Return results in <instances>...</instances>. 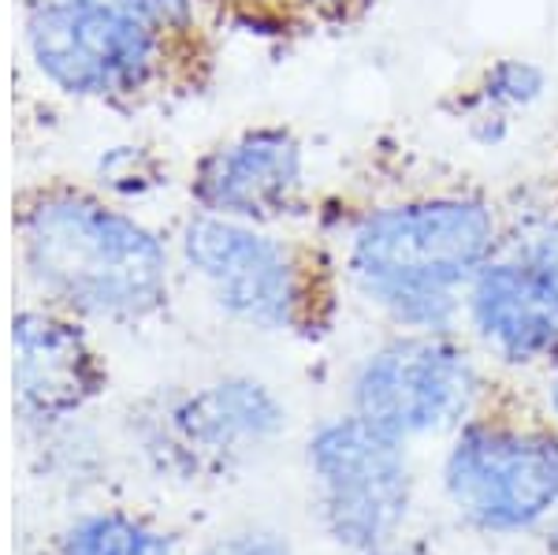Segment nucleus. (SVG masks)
<instances>
[{
  "mask_svg": "<svg viewBox=\"0 0 558 555\" xmlns=\"http://www.w3.org/2000/svg\"><path fill=\"white\" fill-rule=\"evenodd\" d=\"M294 12H302L305 20L317 23H350L365 12L373 0H287Z\"/></svg>",
  "mask_w": 558,
  "mask_h": 555,
  "instance_id": "obj_18",
  "label": "nucleus"
},
{
  "mask_svg": "<svg viewBox=\"0 0 558 555\" xmlns=\"http://www.w3.org/2000/svg\"><path fill=\"white\" fill-rule=\"evenodd\" d=\"M60 555H175V544L138 518L89 515L64 533Z\"/></svg>",
  "mask_w": 558,
  "mask_h": 555,
  "instance_id": "obj_13",
  "label": "nucleus"
},
{
  "mask_svg": "<svg viewBox=\"0 0 558 555\" xmlns=\"http://www.w3.org/2000/svg\"><path fill=\"white\" fill-rule=\"evenodd\" d=\"M551 536H555V548H558V522H555V530H551Z\"/></svg>",
  "mask_w": 558,
  "mask_h": 555,
  "instance_id": "obj_20",
  "label": "nucleus"
},
{
  "mask_svg": "<svg viewBox=\"0 0 558 555\" xmlns=\"http://www.w3.org/2000/svg\"><path fill=\"white\" fill-rule=\"evenodd\" d=\"M310 467L324 492V518L336 541L373 552L402 526L410 507V467L402 441L350 414L320 425Z\"/></svg>",
  "mask_w": 558,
  "mask_h": 555,
  "instance_id": "obj_6",
  "label": "nucleus"
},
{
  "mask_svg": "<svg viewBox=\"0 0 558 555\" xmlns=\"http://www.w3.org/2000/svg\"><path fill=\"white\" fill-rule=\"evenodd\" d=\"M97 179L116 198H142V194L160 183V172L157 160L142 146H112L97 160Z\"/></svg>",
  "mask_w": 558,
  "mask_h": 555,
  "instance_id": "obj_15",
  "label": "nucleus"
},
{
  "mask_svg": "<svg viewBox=\"0 0 558 555\" xmlns=\"http://www.w3.org/2000/svg\"><path fill=\"white\" fill-rule=\"evenodd\" d=\"M15 407L23 422L52 425L75 414L101 384V365L75 321L45 310L15 317Z\"/></svg>",
  "mask_w": 558,
  "mask_h": 555,
  "instance_id": "obj_10",
  "label": "nucleus"
},
{
  "mask_svg": "<svg viewBox=\"0 0 558 555\" xmlns=\"http://www.w3.org/2000/svg\"><path fill=\"white\" fill-rule=\"evenodd\" d=\"M547 399H551V414L558 418V373L551 377V391H547Z\"/></svg>",
  "mask_w": 558,
  "mask_h": 555,
  "instance_id": "obj_19",
  "label": "nucleus"
},
{
  "mask_svg": "<svg viewBox=\"0 0 558 555\" xmlns=\"http://www.w3.org/2000/svg\"><path fill=\"white\" fill-rule=\"evenodd\" d=\"M502 250L518 254L521 262H529L551 283H558V202L529 205L518 217H507Z\"/></svg>",
  "mask_w": 558,
  "mask_h": 555,
  "instance_id": "obj_14",
  "label": "nucleus"
},
{
  "mask_svg": "<svg viewBox=\"0 0 558 555\" xmlns=\"http://www.w3.org/2000/svg\"><path fill=\"white\" fill-rule=\"evenodd\" d=\"M283 407L260 381L228 377L186 396L172 410V429L183 447L202 455H235L265 444L283 429Z\"/></svg>",
  "mask_w": 558,
  "mask_h": 555,
  "instance_id": "obj_11",
  "label": "nucleus"
},
{
  "mask_svg": "<svg viewBox=\"0 0 558 555\" xmlns=\"http://www.w3.org/2000/svg\"><path fill=\"white\" fill-rule=\"evenodd\" d=\"M507 213L481 191L368 202L343 228V273L402 333H454L473 276L499 254Z\"/></svg>",
  "mask_w": 558,
  "mask_h": 555,
  "instance_id": "obj_1",
  "label": "nucleus"
},
{
  "mask_svg": "<svg viewBox=\"0 0 558 555\" xmlns=\"http://www.w3.org/2000/svg\"><path fill=\"white\" fill-rule=\"evenodd\" d=\"M462 321L484 351L507 365L558 358V283L502 246L473 276Z\"/></svg>",
  "mask_w": 558,
  "mask_h": 555,
  "instance_id": "obj_9",
  "label": "nucleus"
},
{
  "mask_svg": "<svg viewBox=\"0 0 558 555\" xmlns=\"http://www.w3.org/2000/svg\"><path fill=\"white\" fill-rule=\"evenodd\" d=\"M175 254L216 310L254 333H287L310 306L302 250L268 224L194 209L179 228Z\"/></svg>",
  "mask_w": 558,
  "mask_h": 555,
  "instance_id": "obj_4",
  "label": "nucleus"
},
{
  "mask_svg": "<svg viewBox=\"0 0 558 555\" xmlns=\"http://www.w3.org/2000/svg\"><path fill=\"white\" fill-rule=\"evenodd\" d=\"M310 154L283 123H257L205 149L191 176V202L213 217L279 224L305 205Z\"/></svg>",
  "mask_w": 558,
  "mask_h": 555,
  "instance_id": "obj_8",
  "label": "nucleus"
},
{
  "mask_svg": "<svg viewBox=\"0 0 558 555\" xmlns=\"http://www.w3.org/2000/svg\"><path fill=\"white\" fill-rule=\"evenodd\" d=\"M78 4H105V8H120V12H134L142 20L179 34V38L194 26V0H78Z\"/></svg>",
  "mask_w": 558,
  "mask_h": 555,
  "instance_id": "obj_16",
  "label": "nucleus"
},
{
  "mask_svg": "<svg viewBox=\"0 0 558 555\" xmlns=\"http://www.w3.org/2000/svg\"><path fill=\"white\" fill-rule=\"evenodd\" d=\"M23 41L38 75L60 94L131 101L165 83L179 34L120 8L26 0Z\"/></svg>",
  "mask_w": 558,
  "mask_h": 555,
  "instance_id": "obj_3",
  "label": "nucleus"
},
{
  "mask_svg": "<svg viewBox=\"0 0 558 555\" xmlns=\"http://www.w3.org/2000/svg\"><path fill=\"white\" fill-rule=\"evenodd\" d=\"M202 555H291V548H287L276 533L246 530V533H231V536H223V541L209 544Z\"/></svg>",
  "mask_w": 558,
  "mask_h": 555,
  "instance_id": "obj_17",
  "label": "nucleus"
},
{
  "mask_svg": "<svg viewBox=\"0 0 558 555\" xmlns=\"http://www.w3.org/2000/svg\"><path fill=\"white\" fill-rule=\"evenodd\" d=\"M481 396V370L451 333H402L354 373V414L395 441L462 425Z\"/></svg>",
  "mask_w": 558,
  "mask_h": 555,
  "instance_id": "obj_5",
  "label": "nucleus"
},
{
  "mask_svg": "<svg viewBox=\"0 0 558 555\" xmlns=\"http://www.w3.org/2000/svg\"><path fill=\"white\" fill-rule=\"evenodd\" d=\"M447 496L484 530H521L558 507V441L470 422L447 455Z\"/></svg>",
  "mask_w": 558,
  "mask_h": 555,
  "instance_id": "obj_7",
  "label": "nucleus"
},
{
  "mask_svg": "<svg viewBox=\"0 0 558 555\" xmlns=\"http://www.w3.org/2000/svg\"><path fill=\"white\" fill-rule=\"evenodd\" d=\"M23 268L45 299L89 321H142L168 302L172 250L131 209L83 186L23 202Z\"/></svg>",
  "mask_w": 558,
  "mask_h": 555,
  "instance_id": "obj_2",
  "label": "nucleus"
},
{
  "mask_svg": "<svg viewBox=\"0 0 558 555\" xmlns=\"http://www.w3.org/2000/svg\"><path fill=\"white\" fill-rule=\"evenodd\" d=\"M551 89V75L533 57H495L462 97V116L481 142H499L514 116L533 112Z\"/></svg>",
  "mask_w": 558,
  "mask_h": 555,
  "instance_id": "obj_12",
  "label": "nucleus"
},
{
  "mask_svg": "<svg viewBox=\"0 0 558 555\" xmlns=\"http://www.w3.org/2000/svg\"><path fill=\"white\" fill-rule=\"evenodd\" d=\"M373 555H402V552H373Z\"/></svg>",
  "mask_w": 558,
  "mask_h": 555,
  "instance_id": "obj_21",
  "label": "nucleus"
}]
</instances>
